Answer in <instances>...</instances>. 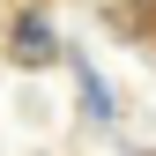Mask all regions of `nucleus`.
<instances>
[{
    "label": "nucleus",
    "mask_w": 156,
    "mask_h": 156,
    "mask_svg": "<svg viewBox=\"0 0 156 156\" xmlns=\"http://www.w3.org/2000/svg\"><path fill=\"white\" fill-rule=\"evenodd\" d=\"M8 60H15V67H52V60H67V45H60V30H52L45 8L8 15Z\"/></svg>",
    "instance_id": "f257e3e1"
}]
</instances>
